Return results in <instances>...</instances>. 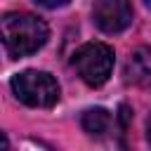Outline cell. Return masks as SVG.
<instances>
[{
  "label": "cell",
  "mask_w": 151,
  "mask_h": 151,
  "mask_svg": "<svg viewBox=\"0 0 151 151\" xmlns=\"http://www.w3.org/2000/svg\"><path fill=\"white\" fill-rule=\"evenodd\" d=\"M50 38V26L31 12H7L0 17V42L12 59L35 54Z\"/></svg>",
  "instance_id": "cell-1"
},
{
  "label": "cell",
  "mask_w": 151,
  "mask_h": 151,
  "mask_svg": "<svg viewBox=\"0 0 151 151\" xmlns=\"http://www.w3.org/2000/svg\"><path fill=\"white\" fill-rule=\"evenodd\" d=\"M9 87L21 104L33 109H52L59 101V83L47 71H21L9 80Z\"/></svg>",
  "instance_id": "cell-2"
},
{
  "label": "cell",
  "mask_w": 151,
  "mask_h": 151,
  "mask_svg": "<svg viewBox=\"0 0 151 151\" xmlns=\"http://www.w3.org/2000/svg\"><path fill=\"white\" fill-rule=\"evenodd\" d=\"M113 61L116 54L106 42H85L71 57V66L90 87H101L109 80L113 71Z\"/></svg>",
  "instance_id": "cell-3"
},
{
  "label": "cell",
  "mask_w": 151,
  "mask_h": 151,
  "mask_svg": "<svg viewBox=\"0 0 151 151\" xmlns=\"http://www.w3.org/2000/svg\"><path fill=\"white\" fill-rule=\"evenodd\" d=\"M132 5L130 0H94L92 19L104 33H120L132 24Z\"/></svg>",
  "instance_id": "cell-4"
},
{
  "label": "cell",
  "mask_w": 151,
  "mask_h": 151,
  "mask_svg": "<svg viewBox=\"0 0 151 151\" xmlns=\"http://www.w3.org/2000/svg\"><path fill=\"white\" fill-rule=\"evenodd\" d=\"M125 80L137 87L151 90V47L149 45H142L130 54L125 64Z\"/></svg>",
  "instance_id": "cell-5"
},
{
  "label": "cell",
  "mask_w": 151,
  "mask_h": 151,
  "mask_svg": "<svg viewBox=\"0 0 151 151\" xmlns=\"http://www.w3.org/2000/svg\"><path fill=\"white\" fill-rule=\"evenodd\" d=\"M80 125H83V130H85L90 137H104V134L111 130L113 118H111V113H109L106 109L94 106V109L83 111V116H80Z\"/></svg>",
  "instance_id": "cell-6"
},
{
  "label": "cell",
  "mask_w": 151,
  "mask_h": 151,
  "mask_svg": "<svg viewBox=\"0 0 151 151\" xmlns=\"http://www.w3.org/2000/svg\"><path fill=\"white\" fill-rule=\"evenodd\" d=\"M33 2H38V5H40V7H45V9H59V7L68 5L71 0H33Z\"/></svg>",
  "instance_id": "cell-7"
},
{
  "label": "cell",
  "mask_w": 151,
  "mask_h": 151,
  "mask_svg": "<svg viewBox=\"0 0 151 151\" xmlns=\"http://www.w3.org/2000/svg\"><path fill=\"white\" fill-rule=\"evenodd\" d=\"M0 149H9V139L5 137V132L0 130Z\"/></svg>",
  "instance_id": "cell-8"
},
{
  "label": "cell",
  "mask_w": 151,
  "mask_h": 151,
  "mask_svg": "<svg viewBox=\"0 0 151 151\" xmlns=\"http://www.w3.org/2000/svg\"><path fill=\"white\" fill-rule=\"evenodd\" d=\"M146 142L151 144V116L146 118Z\"/></svg>",
  "instance_id": "cell-9"
},
{
  "label": "cell",
  "mask_w": 151,
  "mask_h": 151,
  "mask_svg": "<svg viewBox=\"0 0 151 151\" xmlns=\"http://www.w3.org/2000/svg\"><path fill=\"white\" fill-rule=\"evenodd\" d=\"M144 5H146V7H151V0H144Z\"/></svg>",
  "instance_id": "cell-10"
}]
</instances>
